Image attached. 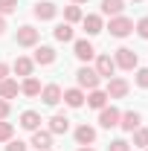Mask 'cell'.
Wrapping results in <instances>:
<instances>
[{
	"mask_svg": "<svg viewBox=\"0 0 148 151\" xmlns=\"http://www.w3.org/2000/svg\"><path fill=\"white\" fill-rule=\"evenodd\" d=\"M108 29H111L113 38H125V35H131V32H134V20H128V18H113Z\"/></svg>",
	"mask_w": 148,
	"mask_h": 151,
	"instance_id": "obj_1",
	"label": "cell"
},
{
	"mask_svg": "<svg viewBox=\"0 0 148 151\" xmlns=\"http://www.w3.org/2000/svg\"><path fill=\"white\" fill-rule=\"evenodd\" d=\"M75 78H78V84H81V87H90V90H96L102 76L96 73V70H90V67H81V70L75 73Z\"/></svg>",
	"mask_w": 148,
	"mask_h": 151,
	"instance_id": "obj_2",
	"label": "cell"
},
{
	"mask_svg": "<svg viewBox=\"0 0 148 151\" xmlns=\"http://www.w3.org/2000/svg\"><path fill=\"white\" fill-rule=\"evenodd\" d=\"M116 67H122V70H134V67H137V52L128 50V47L116 50Z\"/></svg>",
	"mask_w": 148,
	"mask_h": 151,
	"instance_id": "obj_3",
	"label": "cell"
},
{
	"mask_svg": "<svg viewBox=\"0 0 148 151\" xmlns=\"http://www.w3.org/2000/svg\"><path fill=\"white\" fill-rule=\"evenodd\" d=\"M32 12H35L38 20H52V18H55V12H58V6H55V3H50V0H44V3H35Z\"/></svg>",
	"mask_w": 148,
	"mask_h": 151,
	"instance_id": "obj_4",
	"label": "cell"
},
{
	"mask_svg": "<svg viewBox=\"0 0 148 151\" xmlns=\"http://www.w3.org/2000/svg\"><path fill=\"white\" fill-rule=\"evenodd\" d=\"M119 116H122V113L116 111V108H102L99 125H102V128H116V125H119Z\"/></svg>",
	"mask_w": 148,
	"mask_h": 151,
	"instance_id": "obj_5",
	"label": "cell"
},
{
	"mask_svg": "<svg viewBox=\"0 0 148 151\" xmlns=\"http://www.w3.org/2000/svg\"><path fill=\"white\" fill-rule=\"evenodd\" d=\"M128 93V81L125 78H111L108 81V99H122Z\"/></svg>",
	"mask_w": 148,
	"mask_h": 151,
	"instance_id": "obj_6",
	"label": "cell"
},
{
	"mask_svg": "<svg viewBox=\"0 0 148 151\" xmlns=\"http://www.w3.org/2000/svg\"><path fill=\"white\" fill-rule=\"evenodd\" d=\"M18 44H20V47H35V44H38V29H32V26H20V29H18Z\"/></svg>",
	"mask_w": 148,
	"mask_h": 151,
	"instance_id": "obj_7",
	"label": "cell"
},
{
	"mask_svg": "<svg viewBox=\"0 0 148 151\" xmlns=\"http://www.w3.org/2000/svg\"><path fill=\"white\" fill-rule=\"evenodd\" d=\"M41 99H44V105H58L61 102V87L58 84H47L41 90Z\"/></svg>",
	"mask_w": 148,
	"mask_h": 151,
	"instance_id": "obj_8",
	"label": "cell"
},
{
	"mask_svg": "<svg viewBox=\"0 0 148 151\" xmlns=\"http://www.w3.org/2000/svg\"><path fill=\"white\" fill-rule=\"evenodd\" d=\"M32 145H35L38 151L52 148V134H50V131H35V134H32Z\"/></svg>",
	"mask_w": 148,
	"mask_h": 151,
	"instance_id": "obj_9",
	"label": "cell"
},
{
	"mask_svg": "<svg viewBox=\"0 0 148 151\" xmlns=\"http://www.w3.org/2000/svg\"><path fill=\"white\" fill-rule=\"evenodd\" d=\"M113 70H116V61H113L111 55H99V61H96V73H99V76H108V78H111Z\"/></svg>",
	"mask_w": 148,
	"mask_h": 151,
	"instance_id": "obj_10",
	"label": "cell"
},
{
	"mask_svg": "<svg viewBox=\"0 0 148 151\" xmlns=\"http://www.w3.org/2000/svg\"><path fill=\"white\" fill-rule=\"evenodd\" d=\"M119 125H122V131H137L139 128V113L137 111H128L119 116Z\"/></svg>",
	"mask_w": 148,
	"mask_h": 151,
	"instance_id": "obj_11",
	"label": "cell"
},
{
	"mask_svg": "<svg viewBox=\"0 0 148 151\" xmlns=\"http://www.w3.org/2000/svg\"><path fill=\"white\" fill-rule=\"evenodd\" d=\"M67 128H70V119L64 113H55L50 119V134H67Z\"/></svg>",
	"mask_w": 148,
	"mask_h": 151,
	"instance_id": "obj_12",
	"label": "cell"
},
{
	"mask_svg": "<svg viewBox=\"0 0 148 151\" xmlns=\"http://www.w3.org/2000/svg\"><path fill=\"white\" fill-rule=\"evenodd\" d=\"M93 55H96L93 44H87V41H75V58H78V61H90Z\"/></svg>",
	"mask_w": 148,
	"mask_h": 151,
	"instance_id": "obj_13",
	"label": "cell"
},
{
	"mask_svg": "<svg viewBox=\"0 0 148 151\" xmlns=\"http://www.w3.org/2000/svg\"><path fill=\"white\" fill-rule=\"evenodd\" d=\"M61 99H64L70 108H81V105H84V93H81V90H75V87H73V90H64Z\"/></svg>",
	"mask_w": 148,
	"mask_h": 151,
	"instance_id": "obj_14",
	"label": "cell"
},
{
	"mask_svg": "<svg viewBox=\"0 0 148 151\" xmlns=\"http://www.w3.org/2000/svg\"><path fill=\"white\" fill-rule=\"evenodd\" d=\"M20 125H23L26 131H38V125H41V116H38L35 111H26V113H20Z\"/></svg>",
	"mask_w": 148,
	"mask_h": 151,
	"instance_id": "obj_15",
	"label": "cell"
},
{
	"mask_svg": "<svg viewBox=\"0 0 148 151\" xmlns=\"http://www.w3.org/2000/svg\"><path fill=\"white\" fill-rule=\"evenodd\" d=\"M55 61V50L52 47H38L35 50V64H52Z\"/></svg>",
	"mask_w": 148,
	"mask_h": 151,
	"instance_id": "obj_16",
	"label": "cell"
},
{
	"mask_svg": "<svg viewBox=\"0 0 148 151\" xmlns=\"http://www.w3.org/2000/svg\"><path fill=\"white\" fill-rule=\"evenodd\" d=\"M75 139H78V145H90L93 139H96V131H93L90 125H81V128H75Z\"/></svg>",
	"mask_w": 148,
	"mask_h": 151,
	"instance_id": "obj_17",
	"label": "cell"
},
{
	"mask_svg": "<svg viewBox=\"0 0 148 151\" xmlns=\"http://www.w3.org/2000/svg\"><path fill=\"white\" fill-rule=\"evenodd\" d=\"M18 81H12V78H3L0 81V99H12V96H18Z\"/></svg>",
	"mask_w": 148,
	"mask_h": 151,
	"instance_id": "obj_18",
	"label": "cell"
},
{
	"mask_svg": "<svg viewBox=\"0 0 148 151\" xmlns=\"http://www.w3.org/2000/svg\"><path fill=\"white\" fill-rule=\"evenodd\" d=\"M84 32H87V35H99V32H102V18H99V15H87V18H84Z\"/></svg>",
	"mask_w": 148,
	"mask_h": 151,
	"instance_id": "obj_19",
	"label": "cell"
},
{
	"mask_svg": "<svg viewBox=\"0 0 148 151\" xmlns=\"http://www.w3.org/2000/svg\"><path fill=\"white\" fill-rule=\"evenodd\" d=\"M20 90H23V96H41V81L26 76V81L20 84Z\"/></svg>",
	"mask_w": 148,
	"mask_h": 151,
	"instance_id": "obj_20",
	"label": "cell"
},
{
	"mask_svg": "<svg viewBox=\"0 0 148 151\" xmlns=\"http://www.w3.org/2000/svg\"><path fill=\"white\" fill-rule=\"evenodd\" d=\"M122 9H125L122 0H102V12H105V15H113V18H116Z\"/></svg>",
	"mask_w": 148,
	"mask_h": 151,
	"instance_id": "obj_21",
	"label": "cell"
},
{
	"mask_svg": "<svg viewBox=\"0 0 148 151\" xmlns=\"http://www.w3.org/2000/svg\"><path fill=\"white\" fill-rule=\"evenodd\" d=\"M105 102H108V93H102V90H93V93L87 96V105H90V108H99V111L105 108Z\"/></svg>",
	"mask_w": 148,
	"mask_h": 151,
	"instance_id": "obj_22",
	"label": "cell"
},
{
	"mask_svg": "<svg viewBox=\"0 0 148 151\" xmlns=\"http://www.w3.org/2000/svg\"><path fill=\"white\" fill-rule=\"evenodd\" d=\"M55 38L58 41H73V26H70V23H58L55 26Z\"/></svg>",
	"mask_w": 148,
	"mask_h": 151,
	"instance_id": "obj_23",
	"label": "cell"
},
{
	"mask_svg": "<svg viewBox=\"0 0 148 151\" xmlns=\"http://www.w3.org/2000/svg\"><path fill=\"white\" fill-rule=\"evenodd\" d=\"M15 73L18 76H29L32 73V61H29V58H18V61H15Z\"/></svg>",
	"mask_w": 148,
	"mask_h": 151,
	"instance_id": "obj_24",
	"label": "cell"
},
{
	"mask_svg": "<svg viewBox=\"0 0 148 151\" xmlns=\"http://www.w3.org/2000/svg\"><path fill=\"white\" fill-rule=\"evenodd\" d=\"M64 18H67V23L81 20V9H78V6H67V9H64Z\"/></svg>",
	"mask_w": 148,
	"mask_h": 151,
	"instance_id": "obj_25",
	"label": "cell"
},
{
	"mask_svg": "<svg viewBox=\"0 0 148 151\" xmlns=\"http://www.w3.org/2000/svg\"><path fill=\"white\" fill-rule=\"evenodd\" d=\"M12 131H15L12 122H0V142H9L12 139Z\"/></svg>",
	"mask_w": 148,
	"mask_h": 151,
	"instance_id": "obj_26",
	"label": "cell"
},
{
	"mask_svg": "<svg viewBox=\"0 0 148 151\" xmlns=\"http://www.w3.org/2000/svg\"><path fill=\"white\" fill-rule=\"evenodd\" d=\"M18 9V0H0V15H9Z\"/></svg>",
	"mask_w": 148,
	"mask_h": 151,
	"instance_id": "obj_27",
	"label": "cell"
},
{
	"mask_svg": "<svg viewBox=\"0 0 148 151\" xmlns=\"http://www.w3.org/2000/svg\"><path fill=\"white\" fill-rule=\"evenodd\" d=\"M134 142H137L139 148H148V131H137L134 134Z\"/></svg>",
	"mask_w": 148,
	"mask_h": 151,
	"instance_id": "obj_28",
	"label": "cell"
},
{
	"mask_svg": "<svg viewBox=\"0 0 148 151\" xmlns=\"http://www.w3.org/2000/svg\"><path fill=\"white\" fill-rule=\"evenodd\" d=\"M108 151H131V145L125 142V139H113L111 145H108Z\"/></svg>",
	"mask_w": 148,
	"mask_h": 151,
	"instance_id": "obj_29",
	"label": "cell"
},
{
	"mask_svg": "<svg viewBox=\"0 0 148 151\" xmlns=\"http://www.w3.org/2000/svg\"><path fill=\"white\" fill-rule=\"evenodd\" d=\"M137 84H139V87H148V67H142V70L137 73Z\"/></svg>",
	"mask_w": 148,
	"mask_h": 151,
	"instance_id": "obj_30",
	"label": "cell"
},
{
	"mask_svg": "<svg viewBox=\"0 0 148 151\" xmlns=\"http://www.w3.org/2000/svg\"><path fill=\"white\" fill-rule=\"evenodd\" d=\"M137 32H139V38H148V18H142L137 23Z\"/></svg>",
	"mask_w": 148,
	"mask_h": 151,
	"instance_id": "obj_31",
	"label": "cell"
},
{
	"mask_svg": "<svg viewBox=\"0 0 148 151\" xmlns=\"http://www.w3.org/2000/svg\"><path fill=\"white\" fill-rule=\"evenodd\" d=\"M6 151H26V145H23V142H9V145H6Z\"/></svg>",
	"mask_w": 148,
	"mask_h": 151,
	"instance_id": "obj_32",
	"label": "cell"
},
{
	"mask_svg": "<svg viewBox=\"0 0 148 151\" xmlns=\"http://www.w3.org/2000/svg\"><path fill=\"white\" fill-rule=\"evenodd\" d=\"M6 116H9V102L0 99V119H6Z\"/></svg>",
	"mask_w": 148,
	"mask_h": 151,
	"instance_id": "obj_33",
	"label": "cell"
},
{
	"mask_svg": "<svg viewBox=\"0 0 148 151\" xmlns=\"http://www.w3.org/2000/svg\"><path fill=\"white\" fill-rule=\"evenodd\" d=\"M6 73H9V67H6V64H0V81L6 78Z\"/></svg>",
	"mask_w": 148,
	"mask_h": 151,
	"instance_id": "obj_34",
	"label": "cell"
},
{
	"mask_svg": "<svg viewBox=\"0 0 148 151\" xmlns=\"http://www.w3.org/2000/svg\"><path fill=\"white\" fill-rule=\"evenodd\" d=\"M6 32V20H3V15H0V35Z\"/></svg>",
	"mask_w": 148,
	"mask_h": 151,
	"instance_id": "obj_35",
	"label": "cell"
},
{
	"mask_svg": "<svg viewBox=\"0 0 148 151\" xmlns=\"http://www.w3.org/2000/svg\"><path fill=\"white\" fill-rule=\"evenodd\" d=\"M78 151H93V148H90V145H81V148H78Z\"/></svg>",
	"mask_w": 148,
	"mask_h": 151,
	"instance_id": "obj_36",
	"label": "cell"
},
{
	"mask_svg": "<svg viewBox=\"0 0 148 151\" xmlns=\"http://www.w3.org/2000/svg\"><path fill=\"white\" fill-rule=\"evenodd\" d=\"M73 3H84V0H73Z\"/></svg>",
	"mask_w": 148,
	"mask_h": 151,
	"instance_id": "obj_37",
	"label": "cell"
},
{
	"mask_svg": "<svg viewBox=\"0 0 148 151\" xmlns=\"http://www.w3.org/2000/svg\"><path fill=\"white\" fill-rule=\"evenodd\" d=\"M134 3H139V0H134Z\"/></svg>",
	"mask_w": 148,
	"mask_h": 151,
	"instance_id": "obj_38",
	"label": "cell"
},
{
	"mask_svg": "<svg viewBox=\"0 0 148 151\" xmlns=\"http://www.w3.org/2000/svg\"><path fill=\"white\" fill-rule=\"evenodd\" d=\"M145 151H148V148H145Z\"/></svg>",
	"mask_w": 148,
	"mask_h": 151,
	"instance_id": "obj_39",
	"label": "cell"
}]
</instances>
